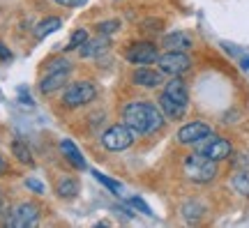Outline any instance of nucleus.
Listing matches in <instances>:
<instances>
[{
  "instance_id": "nucleus-1",
  "label": "nucleus",
  "mask_w": 249,
  "mask_h": 228,
  "mask_svg": "<svg viewBox=\"0 0 249 228\" xmlns=\"http://www.w3.org/2000/svg\"><path fill=\"white\" fill-rule=\"evenodd\" d=\"M164 120L166 118L160 111V106L150 104V102H129L123 108V123L127 127H132L136 134H143V136L160 132Z\"/></svg>"
},
{
  "instance_id": "nucleus-2",
  "label": "nucleus",
  "mask_w": 249,
  "mask_h": 228,
  "mask_svg": "<svg viewBox=\"0 0 249 228\" xmlns=\"http://www.w3.org/2000/svg\"><path fill=\"white\" fill-rule=\"evenodd\" d=\"M217 161L210 157H205L203 152H194V155H187L185 164H182V173L189 182L194 184H208L217 177Z\"/></svg>"
},
{
  "instance_id": "nucleus-3",
  "label": "nucleus",
  "mask_w": 249,
  "mask_h": 228,
  "mask_svg": "<svg viewBox=\"0 0 249 228\" xmlns=\"http://www.w3.org/2000/svg\"><path fill=\"white\" fill-rule=\"evenodd\" d=\"M39 221V208L35 203H21L2 214V224L9 228H33Z\"/></svg>"
},
{
  "instance_id": "nucleus-4",
  "label": "nucleus",
  "mask_w": 249,
  "mask_h": 228,
  "mask_svg": "<svg viewBox=\"0 0 249 228\" xmlns=\"http://www.w3.org/2000/svg\"><path fill=\"white\" fill-rule=\"evenodd\" d=\"M136 140V132L132 127H127L124 123L108 127L107 132L102 134V145L111 152H123V150L132 148V143Z\"/></svg>"
},
{
  "instance_id": "nucleus-5",
  "label": "nucleus",
  "mask_w": 249,
  "mask_h": 228,
  "mask_svg": "<svg viewBox=\"0 0 249 228\" xmlns=\"http://www.w3.org/2000/svg\"><path fill=\"white\" fill-rule=\"evenodd\" d=\"M97 97V86L92 81H76L62 95V104L67 108H79V106L90 104Z\"/></svg>"
},
{
  "instance_id": "nucleus-6",
  "label": "nucleus",
  "mask_w": 249,
  "mask_h": 228,
  "mask_svg": "<svg viewBox=\"0 0 249 228\" xmlns=\"http://www.w3.org/2000/svg\"><path fill=\"white\" fill-rule=\"evenodd\" d=\"M157 67L166 76H182L192 70V58L187 51H166L157 58Z\"/></svg>"
},
{
  "instance_id": "nucleus-7",
  "label": "nucleus",
  "mask_w": 249,
  "mask_h": 228,
  "mask_svg": "<svg viewBox=\"0 0 249 228\" xmlns=\"http://www.w3.org/2000/svg\"><path fill=\"white\" fill-rule=\"evenodd\" d=\"M196 148H198V152H203L205 157L214 159L217 164H219V161H224V159H229L233 155V145H231V143H229L226 139H222V136H214V134L205 136L201 143H196Z\"/></svg>"
},
{
  "instance_id": "nucleus-8",
  "label": "nucleus",
  "mask_w": 249,
  "mask_h": 228,
  "mask_svg": "<svg viewBox=\"0 0 249 228\" xmlns=\"http://www.w3.org/2000/svg\"><path fill=\"white\" fill-rule=\"evenodd\" d=\"M157 58H160V51L152 42H134L124 51V60L132 62V65H139V67L141 65H152V62H157Z\"/></svg>"
},
{
  "instance_id": "nucleus-9",
  "label": "nucleus",
  "mask_w": 249,
  "mask_h": 228,
  "mask_svg": "<svg viewBox=\"0 0 249 228\" xmlns=\"http://www.w3.org/2000/svg\"><path fill=\"white\" fill-rule=\"evenodd\" d=\"M210 134H213L210 124L203 123V120H194V123H187L178 129V143H182V145H196V143H201Z\"/></svg>"
},
{
  "instance_id": "nucleus-10",
  "label": "nucleus",
  "mask_w": 249,
  "mask_h": 228,
  "mask_svg": "<svg viewBox=\"0 0 249 228\" xmlns=\"http://www.w3.org/2000/svg\"><path fill=\"white\" fill-rule=\"evenodd\" d=\"M132 83L139 86V88H160L164 83V74L160 70H150L148 65H141V67L134 70Z\"/></svg>"
},
{
  "instance_id": "nucleus-11",
  "label": "nucleus",
  "mask_w": 249,
  "mask_h": 228,
  "mask_svg": "<svg viewBox=\"0 0 249 228\" xmlns=\"http://www.w3.org/2000/svg\"><path fill=\"white\" fill-rule=\"evenodd\" d=\"M70 71L71 70H58V71H49L44 79L39 81V92L42 95H51L55 90H60L67 81H70Z\"/></svg>"
},
{
  "instance_id": "nucleus-12",
  "label": "nucleus",
  "mask_w": 249,
  "mask_h": 228,
  "mask_svg": "<svg viewBox=\"0 0 249 228\" xmlns=\"http://www.w3.org/2000/svg\"><path fill=\"white\" fill-rule=\"evenodd\" d=\"M166 97H171L173 102H178L182 106H189V90H187L185 81L180 76H173L169 83H164V90H161Z\"/></svg>"
},
{
  "instance_id": "nucleus-13",
  "label": "nucleus",
  "mask_w": 249,
  "mask_h": 228,
  "mask_svg": "<svg viewBox=\"0 0 249 228\" xmlns=\"http://www.w3.org/2000/svg\"><path fill=\"white\" fill-rule=\"evenodd\" d=\"M108 46H111V42H108V35H99L95 37V39H86L83 42V46L79 49L81 58H97V55H102L104 51H108Z\"/></svg>"
},
{
  "instance_id": "nucleus-14",
  "label": "nucleus",
  "mask_w": 249,
  "mask_h": 228,
  "mask_svg": "<svg viewBox=\"0 0 249 228\" xmlns=\"http://www.w3.org/2000/svg\"><path fill=\"white\" fill-rule=\"evenodd\" d=\"M160 111L164 113V118L166 120H182L185 118V113H187V108L189 106H182V104H178V102H173L171 97H166L164 92L160 95Z\"/></svg>"
},
{
  "instance_id": "nucleus-15",
  "label": "nucleus",
  "mask_w": 249,
  "mask_h": 228,
  "mask_svg": "<svg viewBox=\"0 0 249 228\" xmlns=\"http://www.w3.org/2000/svg\"><path fill=\"white\" fill-rule=\"evenodd\" d=\"M161 46L166 51H189L192 49V37L182 33V30H176V33H171V35L161 39Z\"/></svg>"
},
{
  "instance_id": "nucleus-16",
  "label": "nucleus",
  "mask_w": 249,
  "mask_h": 228,
  "mask_svg": "<svg viewBox=\"0 0 249 228\" xmlns=\"http://www.w3.org/2000/svg\"><path fill=\"white\" fill-rule=\"evenodd\" d=\"M60 152L65 155V159H67V161H70L74 168H79V171H86V168H88V164H86L83 155H81L79 148L74 145V140L62 139V140H60Z\"/></svg>"
},
{
  "instance_id": "nucleus-17",
  "label": "nucleus",
  "mask_w": 249,
  "mask_h": 228,
  "mask_svg": "<svg viewBox=\"0 0 249 228\" xmlns=\"http://www.w3.org/2000/svg\"><path fill=\"white\" fill-rule=\"evenodd\" d=\"M79 189H81V184L76 177H62L60 184H58V196L65 198V201H71V198L79 196Z\"/></svg>"
},
{
  "instance_id": "nucleus-18",
  "label": "nucleus",
  "mask_w": 249,
  "mask_h": 228,
  "mask_svg": "<svg viewBox=\"0 0 249 228\" xmlns=\"http://www.w3.org/2000/svg\"><path fill=\"white\" fill-rule=\"evenodd\" d=\"M205 214V205L198 201H187L185 205H182V217H185V221H189V224H196V221H201Z\"/></svg>"
},
{
  "instance_id": "nucleus-19",
  "label": "nucleus",
  "mask_w": 249,
  "mask_h": 228,
  "mask_svg": "<svg viewBox=\"0 0 249 228\" xmlns=\"http://www.w3.org/2000/svg\"><path fill=\"white\" fill-rule=\"evenodd\" d=\"M231 187L235 193L249 198V171H235L231 177Z\"/></svg>"
},
{
  "instance_id": "nucleus-20",
  "label": "nucleus",
  "mask_w": 249,
  "mask_h": 228,
  "mask_svg": "<svg viewBox=\"0 0 249 228\" xmlns=\"http://www.w3.org/2000/svg\"><path fill=\"white\" fill-rule=\"evenodd\" d=\"M12 155L17 157V161L26 164V166H33V164H35L33 152H30V148H28L23 140H12Z\"/></svg>"
},
{
  "instance_id": "nucleus-21",
  "label": "nucleus",
  "mask_w": 249,
  "mask_h": 228,
  "mask_svg": "<svg viewBox=\"0 0 249 228\" xmlns=\"http://www.w3.org/2000/svg\"><path fill=\"white\" fill-rule=\"evenodd\" d=\"M60 26H62V21L58 17H49V18H44V21H39V23H37L35 37H37V39H44L46 35L55 33V30H58Z\"/></svg>"
},
{
  "instance_id": "nucleus-22",
  "label": "nucleus",
  "mask_w": 249,
  "mask_h": 228,
  "mask_svg": "<svg viewBox=\"0 0 249 228\" xmlns=\"http://www.w3.org/2000/svg\"><path fill=\"white\" fill-rule=\"evenodd\" d=\"M86 39H88V30H83V28L74 30V35L70 37V42H67V46H65V51H76V49H81Z\"/></svg>"
},
{
  "instance_id": "nucleus-23",
  "label": "nucleus",
  "mask_w": 249,
  "mask_h": 228,
  "mask_svg": "<svg viewBox=\"0 0 249 228\" xmlns=\"http://www.w3.org/2000/svg\"><path fill=\"white\" fill-rule=\"evenodd\" d=\"M161 28H164V23H161L160 18H145L139 30H141L143 35H157V33H161Z\"/></svg>"
},
{
  "instance_id": "nucleus-24",
  "label": "nucleus",
  "mask_w": 249,
  "mask_h": 228,
  "mask_svg": "<svg viewBox=\"0 0 249 228\" xmlns=\"http://www.w3.org/2000/svg\"><path fill=\"white\" fill-rule=\"evenodd\" d=\"M97 33L99 35H113V33H118V28H120V21H118V18H108V21H99L97 26Z\"/></svg>"
},
{
  "instance_id": "nucleus-25",
  "label": "nucleus",
  "mask_w": 249,
  "mask_h": 228,
  "mask_svg": "<svg viewBox=\"0 0 249 228\" xmlns=\"http://www.w3.org/2000/svg\"><path fill=\"white\" fill-rule=\"evenodd\" d=\"M90 173H92V175L97 177V180H99L102 184H104V187H108V189H111L113 193H118V196H123V184H120V182H116V180H111V177H107V175H102L99 171H90Z\"/></svg>"
},
{
  "instance_id": "nucleus-26",
  "label": "nucleus",
  "mask_w": 249,
  "mask_h": 228,
  "mask_svg": "<svg viewBox=\"0 0 249 228\" xmlns=\"http://www.w3.org/2000/svg\"><path fill=\"white\" fill-rule=\"evenodd\" d=\"M58 70H71V62L67 58H53L49 62V71H58Z\"/></svg>"
},
{
  "instance_id": "nucleus-27",
  "label": "nucleus",
  "mask_w": 249,
  "mask_h": 228,
  "mask_svg": "<svg viewBox=\"0 0 249 228\" xmlns=\"http://www.w3.org/2000/svg\"><path fill=\"white\" fill-rule=\"evenodd\" d=\"M129 203H132V205L136 208V210H141L143 214H148V217H152V210L148 208V203L143 201V198H139V196H132V198H129Z\"/></svg>"
},
{
  "instance_id": "nucleus-28",
  "label": "nucleus",
  "mask_w": 249,
  "mask_h": 228,
  "mask_svg": "<svg viewBox=\"0 0 249 228\" xmlns=\"http://www.w3.org/2000/svg\"><path fill=\"white\" fill-rule=\"evenodd\" d=\"M26 187L30 189V192H35V193H44V184L39 182L37 177H28V180H26Z\"/></svg>"
},
{
  "instance_id": "nucleus-29",
  "label": "nucleus",
  "mask_w": 249,
  "mask_h": 228,
  "mask_svg": "<svg viewBox=\"0 0 249 228\" xmlns=\"http://www.w3.org/2000/svg\"><path fill=\"white\" fill-rule=\"evenodd\" d=\"M55 2H60L65 7H81V5H86L88 0H55Z\"/></svg>"
},
{
  "instance_id": "nucleus-30",
  "label": "nucleus",
  "mask_w": 249,
  "mask_h": 228,
  "mask_svg": "<svg viewBox=\"0 0 249 228\" xmlns=\"http://www.w3.org/2000/svg\"><path fill=\"white\" fill-rule=\"evenodd\" d=\"M0 60H12V53L5 44H0Z\"/></svg>"
},
{
  "instance_id": "nucleus-31",
  "label": "nucleus",
  "mask_w": 249,
  "mask_h": 228,
  "mask_svg": "<svg viewBox=\"0 0 249 228\" xmlns=\"http://www.w3.org/2000/svg\"><path fill=\"white\" fill-rule=\"evenodd\" d=\"M7 212V203H5V196L0 193V219H2V214Z\"/></svg>"
},
{
  "instance_id": "nucleus-32",
  "label": "nucleus",
  "mask_w": 249,
  "mask_h": 228,
  "mask_svg": "<svg viewBox=\"0 0 249 228\" xmlns=\"http://www.w3.org/2000/svg\"><path fill=\"white\" fill-rule=\"evenodd\" d=\"M5 171H7V164H5V159L0 157V173H5Z\"/></svg>"
},
{
  "instance_id": "nucleus-33",
  "label": "nucleus",
  "mask_w": 249,
  "mask_h": 228,
  "mask_svg": "<svg viewBox=\"0 0 249 228\" xmlns=\"http://www.w3.org/2000/svg\"><path fill=\"white\" fill-rule=\"evenodd\" d=\"M240 67H242V70H249V58H242V62H240Z\"/></svg>"
}]
</instances>
